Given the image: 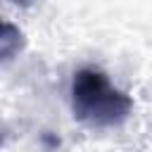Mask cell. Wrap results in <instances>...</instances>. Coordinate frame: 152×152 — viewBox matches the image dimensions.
<instances>
[{"label": "cell", "mask_w": 152, "mask_h": 152, "mask_svg": "<svg viewBox=\"0 0 152 152\" xmlns=\"http://www.w3.org/2000/svg\"><path fill=\"white\" fill-rule=\"evenodd\" d=\"M71 109L74 116L90 128H114L128 119L133 100L114 88L104 71L86 66L71 78Z\"/></svg>", "instance_id": "cell-1"}, {"label": "cell", "mask_w": 152, "mask_h": 152, "mask_svg": "<svg viewBox=\"0 0 152 152\" xmlns=\"http://www.w3.org/2000/svg\"><path fill=\"white\" fill-rule=\"evenodd\" d=\"M21 45H24L21 31L14 28L10 21H5V24H2V33H0V55H2V59H5V62L12 59L14 52L21 50Z\"/></svg>", "instance_id": "cell-2"}, {"label": "cell", "mask_w": 152, "mask_h": 152, "mask_svg": "<svg viewBox=\"0 0 152 152\" xmlns=\"http://www.w3.org/2000/svg\"><path fill=\"white\" fill-rule=\"evenodd\" d=\"M12 2H14V5H21V7H28L33 0H12Z\"/></svg>", "instance_id": "cell-3"}]
</instances>
